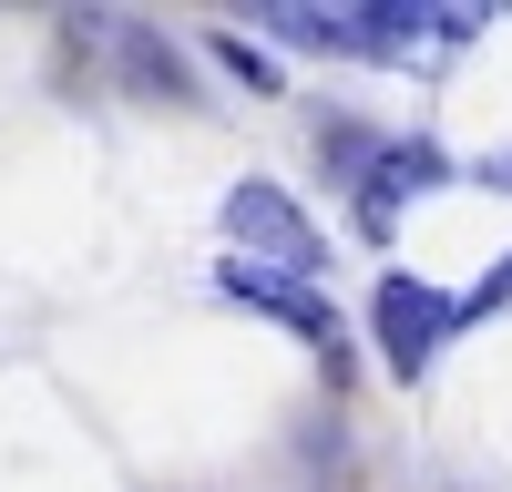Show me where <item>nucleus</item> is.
<instances>
[{
    "instance_id": "423d86ee",
    "label": "nucleus",
    "mask_w": 512,
    "mask_h": 492,
    "mask_svg": "<svg viewBox=\"0 0 512 492\" xmlns=\"http://www.w3.org/2000/svg\"><path fill=\"white\" fill-rule=\"evenodd\" d=\"M492 308H512V257H502V267L472 287V298H461V318H492Z\"/></svg>"
},
{
    "instance_id": "0eeeda50",
    "label": "nucleus",
    "mask_w": 512,
    "mask_h": 492,
    "mask_svg": "<svg viewBox=\"0 0 512 492\" xmlns=\"http://www.w3.org/2000/svg\"><path fill=\"white\" fill-rule=\"evenodd\" d=\"M216 52H226V72H246V82H277V62H267V52H246V41H236V31L216 41Z\"/></svg>"
},
{
    "instance_id": "7ed1b4c3",
    "label": "nucleus",
    "mask_w": 512,
    "mask_h": 492,
    "mask_svg": "<svg viewBox=\"0 0 512 492\" xmlns=\"http://www.w3.org/2000/svg\"><path fill=\"white\" fill-rule=\"evenodd\" d=\"M369 328H379V359L400 369V380H420L441 349H451V328H461V298H441L431 277H379V298H369Z\"/></svg>"
},
{
    "instance_id": "6e6552de",
    "label": "nucleus",
    "mask_w": 512,
    "mask_h": 492,
    "mask_svg": "<svg viewBox=\"0 0 512 492\" xmlns=\"http://www.w3.org/2000/svg\"><path fill=\"white\" fill-rule=\"evenodd\" d=\"M482 185H512V154H492V164H482Z\"/></svg>"
},
{
    "instance_id": "f257e3e1",
    "label": "nucleus",
    "mask_w": 512,
    "mask_h": 492,
    "mask_svg": "<svg viewBox=\"0 0 512 492\" xmlns=\"http://www.w3.org/2000/svg\"><path fill=\"white\" fill-rule=\"evenodd\" d=\"M246 21L287 52H328V62H441L482 31L472 0H267Z\"/></svg>"
},
{
    "instance_id": "39448f33",
    "label": "nucleus",
    "mask_w": 512,
    "mask_h": 492,
    "mask_svg": "<svg viewBox=\"0 0 512 492\" xmlns=\"http://www.w3.org/2000/svg\"><path fill=\"white\" fill-rule=\"evenodd\" d=\"M359 185H369V195H359V216H369V236H379L400 195H431V185H451V154H441L431 134H410V144H369V175H359Z\"/></svg>"
},
{
    "instance_id": "20e7f679",
    "label": "nucleus",
    "mask_w": 512,
    "mask_h": 492,
    "mask_svg": "<svg viewBox=\"0 0 512 492\" xmlns=\"http://www.w3.org/2000/svg\"><path fill=\"white\" fill-rule=\"evenodd\" d=\"M216 287H226L236 308H256V318L297 328V339L318 349V369H328V380H349V328H338L328 287H297V277H267V267H216Z\"/></svg>"
},
{
    "instance_id": "f03ea898",
    "label": "nucleus",
    "mask_w": 512,
    "mask_h": 492,
    "mask_svg": "<svg viewBox=\"0 0 512 492\" xmlns=\"http://www.w3.org/2000/svg\"><path fill=\"white\" fill-rule=\"evenodd\" d=\"M226 236H236V267H267V277H297V287L328 277V236L297 216V195L267 185V175H246L226 195Z\"/></svg>"
}]
</instances>
